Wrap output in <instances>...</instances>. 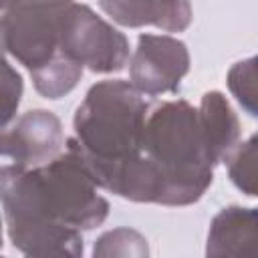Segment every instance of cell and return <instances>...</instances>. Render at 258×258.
<instances>
[{"mask_svg": "<svg viewBox=\"0 0 258 258\" xmlns=\"http://www.w3.org/2000/svg\"><path fill=\"white\" fill-rule=\"evenodd\" d=\"M91 258H149V242L135 228H113L95 240Z\"/></svg>", "mask_w": 258, "mask_h": 258, "instance_id": "obj_11", "label": "cell"}, {"mask_svg": "<svg viewBox=\"0 0 258 258\" xmlns=\"http://www.w3.org/2000/svg\"><path fill=\"white\" fill-rule=\"evenodd\" d=\"M256 208L228 206L220 210L208 232L206 258H254Z\"/></svg>", "mask_w": 258, "mask_h": 258, "instance_id": "obj_8", "label": "cell"}, {"mask_svg": "<svg viewBox=\"0 0 258 258\" xmlns=\"http://www.w3.org/2000/svg\"><path fill=\"white\" fill-rule=\"evenodd\" d=\"M149 109L129 81H99L75 111V135L64 139L97 187L129 202H139L141 137Z\"/></svg>", "mask_w": 258, "mask_h": 258, "instance_id": "obj_2", "label": "cell"}, {"mask_svg": "<svg viewBox=\"0 0 258 258\" xmlns=\"http://www.w3.org/2000/svg\"><path fill=\"white\" fill-rule=\"evenodd\" d=\"M228 175L232 183L246 196H256V135H250L244 143H238L226 157Z\"/></svg>", "mask_w": 258, "mask_h": 258, "instance_id": "obj_14", "label": "cell"}, {"mask_svg": "<svg viewBox=\"0 0 258 258\" xmlns=\"http://www.w3.org/2000/svg\"><path fill=\"white\" fill-rule=\"evenodd\" d=\"M30 77L38 95H42L44 99H60L77 87L83 77V67L67 56H60L38 73H32Z\"/></svg>", "mask_w": 258, "mask_h": 258, "instance_id": "obj_12", "label": "cell"}, {"mask_svg": "<svg viewBox=\"0 0 258 258\" xmlns=\"http://www.w3.org/2000/svg\"><path fill=\"white\" fill-rule=\"evenodd\" d=\"M0 248H2V224H0Z\"/></svg>", "mask_w": 258, "mask_h": 258, "instance_id": "obj_18", "label": "cell"}, {"mask_svg": "<svg viewBox=\"0 0 258 258\" xmlns=\"http://www.w3.org/2000/svg\"><path fill=\"white\" fill-rule=\"evenodd\" d=\"M60 54L93 73H119L129 60L127 36L79 2H64L58 22Z\"/></svg>", "mask_w": 258, "mask_h": 258, "instance_id": "obj_4", "label": "cell"}, {"mask_svg": "<svg viewBox=\"0 0 258 258\" xmlns=\"http://www.w3.org/2000/svg\"><path fill=\"white\" fill-rule=\"evenodd\" d=\"M83 250L81 232L58 228L38 236L22 254L24 258H83Z\"/></svg>", "mask_w": 258, "mask_h": 258, "instance_id": "obj_13", "label": "cell"}, {"mask_svg": "<svg viewBox=\"0 0 258 258\" xmlns=\"http://www.w3.org/2000/svg\"><path fill=\"white\" fill-rule=\"evenodd\" d=\"M0 202L10 242L20 252L50 230H93L109 216V202L67 145L44 165L0 167Z\"/></svg>", "mask_w": 258, "mask_h": 258, "instance_id": "obj_1", "label": "cell"}, {"mask_svg": "<svg viewBox=\"0 0 258 258\" xmlns=\"http://www.w3.org/2000/svg\"><path fill=\"white\" fill-rule=\"evenodd\" d=\"M6 52V40H4V24H2V14H0V56Z\"/></svg>", "mask_w": 258, "mask_h": 258, "instance_id": "obj_17", "label": "cell"}, {"mask_svg": "<svg viewBox=\"0 0 258 258\" xmlns=\"http://www.w3.org/2000/svg\"><path fill=\"white\" fill-rule=\"evenodd\" d=\"M64 135L60 119L46 109H32L0 133V167L30 169L62 153Z\"/></svg>", "mask_w": 258, "mask_h": 258, "instance_id": "obj_7", "label": "cell"}, {"mask_svg": "<svg viewBox=\"0 0 258 258\" xmlns=\"http://www.w3.org/2000/svg\"><path fill=\"white\" fill-rule=\"evenodd\" d=\"M202 135L214 165L226 161L240 141V119L220 91L204 93L198 109Z\"/></svg>", "mask_w": 258, "mask_h": 258, "instance_id": "obj_9", "label": "cell"}, {"mask_svg": "<svg viewBox=\"0 0 258 258\" xmlns=\"http://www.w3.org/2000/svg\"><path fill=\"white\" fill-rule=\"evenodd\" d=\"M149 204L191 206L214 179L198 109L183 99L149 109L141 137Z\"/></svg>", "mask_w": 258, "mask_h": 258, "instance_id": "obj_3", "label": "cell"}, {"mask_svg": "<svg viewBox=\"0 0 258 258\" xmlns=\"http://www.w3.org/2000/svg\"><path fill=\"white\" fill-rule=\"evenodd\" d=\"M62 6L64 2H12L2 10L6 52L30 75L62 56L58 48Z\"/></svg>", "mask_w": 258, "mask_h": 258, "instance_id": "obj_5", "label": "cell"}, {"mask_svg": "<svg viewBox=\"0 0 258 258\" xmlns=\"http://www.w3.org/2000/svg\"><path fill=\"white\" fill-rule=\"evenodd\" d=\"M99 8L111 16L117 24L137 28V26H157L165 32H181L191 22L189 2H99Z\"/></svg>", "mask_w": 258, "mask_h": 258, "instance_id": "obj_10", "label": "cell"}, {"mask_svg": "<svg viewBox=\"0 0 258 258\" xmlns=\"http://www.w3.org/2000/svg\"><path fill=\"white\" fill-rule=\"evenodd\" d=\"M189 73L185 42L169 34H139L137 48L129 58V83L147 97L177 93Z\"/></svg>", "mask_w": 258, "mask_h": 258, "instance_id": "obj_6", "label": "cell"}, {"mask_svg": "<svg viewBox=\"0 0 258 258\" xmlns=\"http://www.w3.org/2000/svg\"><path fill=\"white\" fill-rule=\"evenodd\" d=\"M22 91L24 83L20 73L4 56H0V133L16 121Z\"/></svg>", "mask_w": 258, "mask_h": 258, "instance_id": "obj_15", "label": "cell"}, {"mask_svg": "<svg viewBox=\"0 0 258 258\" xmlns=\"http://www.w3.org/2000/svg\"><path fill=\"white\" fill-rule=\"evenodd\" d=\"M228 89L250 117L258 115L256 107V56L236 62L228 71Z\"/></svg>", "mask_w": 258, "mask_h": 258, "instance_id": "obj_16", "label": "cell"}, {"mask_svg": "<svg viewBox=\"0 0 258 258\" xmlns=\"http://www.w3.org/2000/svg\"><path fill=\"white\" fill-rule=\"evenodd\" d=\"M0 258H4V256H0Z\"/></svg>", "mask_w": 258, "mask_h": 258, "instance_id": "obj_19", "label": "cell"}]
</instances>
